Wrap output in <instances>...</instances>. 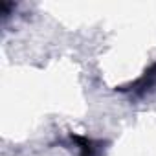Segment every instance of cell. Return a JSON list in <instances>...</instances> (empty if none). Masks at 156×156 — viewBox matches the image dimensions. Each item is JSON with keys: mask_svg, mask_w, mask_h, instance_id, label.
I'll return each mask as SVG.
<instances>
[{"mask_svg": "<svg viewBox=\"0 0 156 156\" xmlns=\"http://www.w3.org/2000/svg\"><path fill=\"white\" fill-rule=\"evenodd\" d=\"M154 87H156V62L149 70H145L136 81H132L130 85L119 87L118 90L119 92H129V94H134V96H143L149 90H152Z\"/></svg>", "mask_w": 156, "mask_h": 156, "instance_id": "obj_1", "label": "cell"}, {"mask_svg": "<svg viewBox=\"0 0 156 156\" xmlns=\"http://www.w3.org/2000/svg\"><path fill=\"white\" fill-rule=\"evenodd\" d=\"M72 141L79 147V156H99L101 152V141H94L87 136L79 134H72Z\"/></svg>", "mask_w": 156, "mask_h": 156, "instance_id": "obj_2", "label": "cell"}]
</instances>
